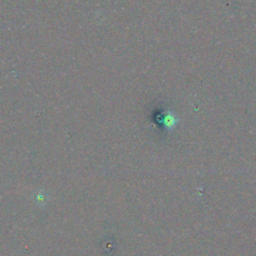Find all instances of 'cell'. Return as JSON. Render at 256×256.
Returning a JSON list of instances; mask_svg holds the SVG:
<instances>
[{
	"label": "cell",
	"instance_id": "cell-1",
	"mask_svg": "<svg viewBox=\"0 0 256 256\" xmlns=\"http://www.w3.org/2000/svg\"><path fill=\"white\" fill-rule=\"evenodd\" d=\"M177 121H178V119L171 112H167V114L163 118L162 124L164 125V127L167 130H171V129H173L175 127Z\"/></svg>",
	"mask_w": 256,
	"mask_h": 256
}]
</instances>
